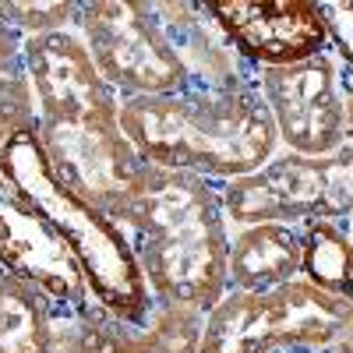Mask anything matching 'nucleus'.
<instances>
[{"mask_svg": "<svg viewBox=\"0 0 353 353\" xmlns=\"http://www.w3.org/2000/svg\"><path fill=\"white\" fill-rule=\"evenodd\" d=\"M0 269L28 283L68 314L92 307V293L64 241L50 230L39 209L0 170Z\"/></svg>", "mask_w": 353, "mask_h": 353, "instance_id": "1a4fd4ad", "label": "nucleus"}, {"mask_svg": "<svg viewBox=\"0 0 353 353\" xmlns=\"http://www.w3.org/2000/svg\"><path fill=\"white\" fill-rule=\"evenodd\" d=\"M258 92L269 106L283 152L332 156L346 145L339 61L332 53H318L290 68L258 71Z\"/></svg>", "mask_w": 353, "mask_h": 353, "instance_id": "6e6552de", "label": "nucleus"}, {"mask_svg": "<svg viewBox=\"0 0 353 353\" xmlns=\"http://www.w3.org/2000/svg\"><path fill=\"white\" fill-rule=\"evenodd\" d=\"M329 32V53L353 71V4H318Z\"/></svg>", "mask_w": 353, "mask_h": 353, "instance_id": "dca6fc26", "label": "nucleus"}, {"mask_svg": "<svg viewBox=\"0 0 353 353\" xmlns=\"http://www.w3.org/2000/svg\"><path fill=\"white\" fill-rule=\"evenodd\" d=\"M0 18L25 39L78 25V0H0Z\"/></svg>", "mask_w": 353, "mask_h": 353, "instance_id": "2eb2a0df", "label": "nucleus"}, {"mask_svg": "<svg viewBox=\"0 0 353 353\" xmlns=\"http://www.w3.org/2000/svg\"><path fill=\"white\" fill-rule=\"evenodd\" d=\"M74 32L121 103L198 88L159 0H78Z\"/></svg>", "mask_w": 353, "mask_h": 353, "instance_id": "39448f33", "label": "nucleus"}, {"mask_svg": "<svg viewBox=\"0 0 353 353\" xmlns=\"http://www.w3.org/2000/svg\"><path fill=\"white\" fill-rule=\"evenodd\" d=\"M301 254H304L301 226H286V223L230 226L226 290L265 293L301 279Z\"/></svg>", "mask_w": 353, "mask_h": 353, "instance_id": "9b49d317", "label": "nucleus"}, {"mask_svg": "<svg viewBox=\"0 0 353 353\" xmlns=\"http://www.w3.org/2000/svg\"><path fill=\"white\" fill-rule=\"evenodd\" d=\"M21 131H36V92L25 61V36L0 18V149Z\"/></svg>", "mask_w": 353, "mask_h": 353, "instance_id": "4468645a", "label": "nucleus"}, {"mask_svg": "<svg viewBox=\"0 0 353 353\" xmlns=\"http://www.w3.org/2000/svg\"><path fill=\"white\" fill-rule=\"evenodd\" d=\"M121 128L145 163L194 173L212 184L241 181L279 152V134L258 81L124 99Z\"/></svg>", "mask_w": 353, "mask_h": 353, "instance_id": "7ed1b4c3", "label": "nucleus"}, {"mask_svg": "<svg viewBox=\"0 0 353 353\" xmlns=\"http://www.w3.org/2000/svg\"><path fill=\"white\" fill-rule=\"evenodd\" d=\"M353 318V301H339L293 279L265 293H233L205 314L198 353H318Z\"/></svg>", "mask_w": 353, "mask_h": 353, "instance_id": "423d86ee", "label": "nucleus"}, {"mask_svg": "<svg viewBox=\"0 0 353 353\" xmlns=\"http://www.w3.org/2000/svg\"><path fill=\"white\" fill-rule=\"evenodd\" d=\"M36 92V138L57 181L113 223L145 170L121 128V96L103 81L74 28L25 39Z\"/></svg>", "mask_w": 353, "mask_h": 353, "instance_id": "f257e3e1", "label": "nucleus"}, {"mask_svg": "<svg viewBox=\"0 0 353 353\" xmlns=\"http://www.w3.org/2000/svg\"><path fill=\"white\" fill-rule=\"evenodd\" d=\"M205 8L254 71L329 53L325 18L311 0H205Z\"/></svg>", "mask_w": 353, "mask_h": 353, "instance_id": "9d476101", "label": "nucleus"}, {"mask_svg": "<svg viewBox=\"0 0 353 353\" xmlns=\"http://www.w3.org/2000/svg\"><path fill=\"white\" fill-rule=\"evenodd\" d=\"M57 307L0 269V353H53Z\"/></svg>", "mask_w": 353, "mask_h": 353, "instance_id": "f8f14e48", "label": "nucleus"}, {"mask_svg": "<svg viewBox=\"0 0 353 353\" xmlns=\"http://www.w3.org/2000/svg\"><path fill=\"white\" fill-rule=\"evenodd\" d=\"M156 304L209 314L226 293L230 219L219 184L145 163L117 216Z\"/></svg>", "mask_w": 353, "mask_h": 353, "instance_id": "f03ea898", "label": "nucleus"}, {"mask_svg": "<svg viewBox=\"0 0 353 353\" xmlns=\"http://www.w3.org/2000/svg\"><path fill=\"white\" fill-rule=\"evenodd\" d=\"M339 85H343V113H346V145H353V71L339 64Z\"/></svg>", "mask_w": 353, "mask_h": 353, "instance_id": "f3484780", "label": "nucleus"}, {"mask_svg": "<svg viewBox=\"0 0 353 353\" xmlns=\"http://www.w3.org/2000/svg\"><path fill=\"white\" fill-rule=\"evenodd\" d=\"M301 279L339 301H353V241L346 223L307 219L301 223Z\"/></svg>", "mask_w": 353, "mask_h": 353, "instance_id": "ddd939ff", "label": "nucleus"}, {"mask_svg": "<svg viewBox=\"0 0 353 353\" xmlns=\"http://www.w3.org/2000/svg\"><path fill=\"white\" fill-rule=\"evenodd\" d=\"M230 226L286 223L301 226L307 219H353V145L332 156H293L276 152L261 170L241 181L219 184Z\"/></svg>", "mask_w": 353, "mask_h": 353, "instance_id": "0eeeda50", "label": "nucleus"}, {"mask_svg": "<svg viewBox=\"0 0 353 353\" xmlns=\"http://www.w3.org/2000/svg\"><path fill=\"white\" fill-rule=\"evenodd\" d=\"M0 170L64 241L88 283L92 301L103 311L124 321H145L152 314L156 301L134 261L124 230L106 212H99L92 201L78 198L68 184L57 181L36 131H21L0 149Z\"/></svg>", "mask_w": 353, "mask_h": 353, "instance_id": "20e7f679", "label": "nucleus"}]
</instances>
